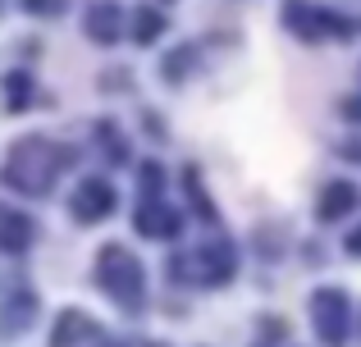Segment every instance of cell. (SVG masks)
I'll return each mask as SVG.
<instances>
[{
	"instance_id": "1",
	"label": "cell",
	"mask_w": 361,
	"mask_h": 347,
	"mask_svg": "<svg viewBox=\"0 0 361 347\" xmlns=\"http://www.w3.org/2000/svg\"><path fill=\"white\" fill-rule=\"evenodd\" d=\"M60 160L64 156L55 151L46 137H18V142L9 146V156H5L0 183L14 187V192H23V196H42V192H51L55 174L64 170Z\"/></svg>"
},
{
	"instance_id": "2",
	"label": "cell",
	"mask_w": 361,
	"mask_h": 347,
	"mask_svg": "<svg viewBox=\"0 0 361 347\" xmlns=\"http://www.w3.org/2000/svg\"><path fill=\"white\" fill-rule=\"evenodd\" d=\"M97 284L123 311H142V297H147V275H142V260L128 247H101L97 256Z\"/></svg>"
},
{
	"instance_id": "3",
	"label": "cell",
	"mask_w": 361,
	"mask_h": 347,
	"mask_svg": "<svg viewBox=\"0 0 361 347\" xmlns=\"http://www.w3.org/2000/svg\"><path fill=\"white\" fill-rule=\"evenodd\" d=\"M311 320H316V334L325 339L329 347H338L348 339V320H353V311H348V297L338 293V288H320L316 297H311Z\"/></svg>"
},
{
	"instance_id": "4",
	"label": "cell",
	"mask_w": 361,
	"mask_h": 347,
	"mask_svg": "<svg viewBox=\"0 0 361 347\" xmlns=\"http://www.w3.org/2000/svg\"><path fill=\"white\" fill-rule=\"evenodd\" d=\"M106 215H115V187L106 178H82L73 192V220L78 224H101Z\"/></svg>"
},
{
	"instance_id": "5",
	"label": "cell",
	"mask_w": 361,
	"mask_h": 347,
	"mask_svg": "<svg viewBox=\"0 0 361 347\" xmlns=\"http://www.w3.org/2000/svg\"><path fill=\"white\" fill-rule=\"evenodd\" d=\"M192 270H197V284H224V279L233 275V251L229 242H211V247H202L192 256Z\"/></svg>"
},
{
	"instance_id": "6",
	"label": "cell",
	"mask_w": 361,
	"mask_h": 347,
	"mask_svg": "<svg viewBox=\"0 0 361 347\" xmlns=\"http://www.w3.org/2000/svg\"><path fill=\"white\" fill-rule=\"evenodd\" d=\"M32 238H37V229H32V220H27L23 210H14V206H0V251H27L32 247Z\"/></svg>"
},
{
	"instance_id": "7",
	"label": "cell",
	"mask_w": 361,
	"mask_h": 347,
	"mask_svg": "<svg viewBox=\"0 0 361 347\" xmlns=\"http://www.w3.org/2000/svg\"><path fill=\"white\" fill-rule=\"evenodd\" d=\"M82 27H87L92 42L110 46V42L119 37V27H123V9L115 5V0H97V5L87 9V18H82Z\"/></svg>"
},
{
	"instance_id": "8",
	"label": "cell",
	"mask_w": 361,
	"mask_h": 347,
	"mask_svg": "<svg viewBox=\"0 0 361 347\" xmlns=\"http://www.w3.org/2000/svg\"><path fill=\"white\" fill-rule=\"evenodd\" d=\"M137 233H147V238H174V233H178V215L169 210L165 201L151 196V201L137 210Z\"/></svg>"
},
{
	"instance_id": "9",
	"label": "cell",
	"mask_w": 361,
	"mask_h": 347,
	"mask_svg": "<svg viewBox=\"0 0 361 347\" xmlns=\"http://www.w3.org/2000/svg\"><path fill=\"white\" fill-rule=\"evenodd\" d=\"M357 206V187L353 183H329L325 196H320V220H338Z\"/></svg>"
},
{
	"instance_id": "10",
	"label": "cell",
	"mask_w": 361,
	"mask_h": 347,
	"mask_svg": "<svg viewBox=\"0 0 361 347\" xmlns=\"http://www.w3.org/2000/svg\"><path fill=\"white\" fill-rule=\"evenodd\" d=\"M82 334H97V324L87 320V315H78V311H64L60 315V324H55V334H51V347H73V339H82Z\"/></svg>"
},
{
	"instance_id": "11",
	"label": "cell",
	"mask_w": 361,
	"mask_h": 347,
	"mask_svg": "<svg viewBox=\"0 0 361 347\" xmlns=\"http://www.w3.org/2000/svg\"><path fill=\"white\" fill-rule=\"evenodd\" d=\"M133 18H137V23H133V42H137V46H151L160 32H165V18H160L156 9H137Z\"/></svg>"
},
{
	"instance_id": "12",
	"label": "cell",
	"mask_w": 361,
	"mask_h": 347,
	"mask_svg": "<svg viewBox=\"0 0 361 347\" xmlns=\"http://www.w3.org/2000/svg\"><path fill=\"white\" fill-rule=\"evenodd\" d=\"M5 87H9V101H5V106L9 110H23L27 106V87H32V82H27V73H9Z\"/></svg>"
},
{
	"instance_id": "13",
	"label": "cell",
	"mask_w": 361,
	"mask_h": 347,
	"mask_svg": "<svg viewBox=\"0 0 361 347\" xmlns=\"http://www.w3.org/2000/svg\"><path fill=\"white\" fill-rule=\"evenodd\" d=\"M23 9L27 14H42V18H55L64 9V0H23Z\"/></svg>"
},
{
	"instance_id": "14",
	"label": "cell",
	"mask_w": 361,
	"mask_h": 347,
	"mask_svg": "<svg viewBox=\"0 0 361 347\" xmlns=\"http://www.w3.org/2000/svg\"><path fill=\"white\" fill-rule=\"evenodd\" d=\"M348 251H353V256H361V229L353 233V238H348Z\"/></svg>"
}]
</instances>
